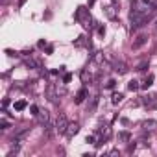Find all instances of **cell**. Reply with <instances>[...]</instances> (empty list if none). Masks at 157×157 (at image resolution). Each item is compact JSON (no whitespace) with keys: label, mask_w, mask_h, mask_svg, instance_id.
<instances>
[{"label":"cell","mask_w":157,"mask_h":157,"mask_svg":"<svg viewBox=\"0 0 157 157\" xmlns=\"http://www.w3.org/2000/svg\"><path fill=\"white\" fill-rule=\"evenodd\" d=\"M74 17H76V21H78V22H85L83 26H87V28H89V22L93 21V19H91V15H89V10H87V8H78Z\"/></svg>","instance_id":"1"},{"label":"cell","mask_w":157,"mask_h":157,"mask_svg":"<svg viewBox=\"0 0 157 157\" xmlns=\"http://www.w3.org/2000/svg\"><path fill=\"white\" fill-rule=\"evenodd\" d=\"M67 126H68V120H67V117L61 113V115L56 118V133H63V135H65Z\"/></svg>","instance_id":"2"},{"label":"cell","mask_w":157,"mask_h":157,"mask_svg":"<svg viewBox=\"0 0 157 157\" xmlns=\"http://www.w3.org/2000/svg\"><path fill=\"white\" fill-rule=\"evenodd\" d=\"M46 98L52 102V104H57V98H59V91L56 85H48L46 87Z\"/></svg>","instance_id":"3"},{"label":"cell","mask_w":157,"mask_h":157,"mask_svg":"<svg viewBox=\"0 0 157 157\" xmlns=\"http://www.w3.org/2000/svg\"><path fill=\"white\" fill-rule=\"evenodd\" d=\"M78 131H80V124H78V122H68L65 135H67L68 139H72V137H76V135H78Z\"/></svg>","instance_id":"4"},{"label":"cell","mask_w":157,"mask_h":157,"mask_svg":"<svg viewBox=\"0 0 157 157\" xmlns=\"http://www.w3.org/2000/svg\"><path fill=\"white\" fill-rule=\"evenodd\" d=\"M104 13H105V17H107L109 21H115V19H117V8H115L113 4H105V6H104Z\"/></svg>","instance_id":"5"},{"label":"cell","mask_w":157,"mask_h":157,"mask_svg":"<svg viewBox=\"0 0 157 157\" xmlns=\"http://www.w3.org/2000/svg\"><path fill=\"white\" fill-rule=\"evenodd\" d=\"M37 118H39V122H41L43 126H46V124H48V122L52 120V118H50V113H48L46 109H44V111H39V115H37Z\"/></svg>","instance_id":"6"},{"label":"cell","mask_w":157,"mask_h":157,"mask_svg":"<svg viewBox=\"0 0 157 157\" xmlns=\"http://www.w3.org/2000/svg\"><path fill=\"white\" fill-rule=\"evenodd\" d=\"M89 96V91L83 87V89H80V91H78V94H76V104H82L85 98Z\"/></svg>","instance_id":"7"},{"label":"cell","mask_w":157,"mask_h":157,"mask_svg":"<svg viewBox=\"0 0 157 157\" xmlns=\"http://www.w3.org/2000/svg\"><path fill=\"white\" fill-rule=\"evenodd\" d=\"M157 128V120H144L142 122V129L144 131H153Z\"/></svg>","instance_id":"8"},{"label":"cell","mask_w":157,"mask_h":157,"mask_svg":"<svg viewBox=\"0 0 157 157\" xmlns=\"http://www.w3.org/2000/svg\"><path fill=\"white\" fill-rule=\"evenodd\" d=\"M80 76H82V82H83V83H91V82L94 80V78H93V74L89 72V68L82 70V74H80Z\"/></svg>","instance_id":"9"},{"label":"cell","mask_w":157,"mask_h":157,"mask_svg":"<svg viewBox=\"0 0 157 157\" xmlns=\"http://www.w3.org/2000/svg\"><path fill=\"white\" fill-rule=\"evenodd\" d=\"M93 61L98 63V65H104V61H105V52H94V54H93Z\"/></svg>","instance_id":"10"},{"label":"cell","mask_w":157,"mask_h":157,"mask_svg":"<svg viewBox=\"0 0 157 157\" xmlns=\"http://www.w3.org/2000/svg\"><path fill=\"white\" fill-rule=\"evenodd\" d=\"M24 63H26V67H30V68H33V70H35V68H41V63H39L37 59H33V57H26Z\"/></svg>","instance_id":"11"},{"label":"cell","mask_w":157,"mask_h":157,"mask_svg":"<svg viewBox=\"0 0 157 157\" xmlns=\"http://www.w3.org/2000/svg\"><path fill=\"white\" fill-rule=\"evenodd\" d=\"M113 67H115V72H118V74H126V70H128L122 61H120V63H118V61H113Z\"/></svg>","instance_id":"12"},{"label":"cell","mask_w":157,"mask_h":157,"mask_svg":"<svg viewBox=\"0 0 157 157\" xmlns=\"http://www.w3.org/2000/svg\"><path fill=\"white\" fill-rule=\"evenodd\" d=\"M146 41H148V37H146V35H139V37H137V41L133 43V48H140Z\"/></svg>","instance_id":"13"},{"label":"cell","mask_w":157,"mask_h":157,"mask_svg":"<svg viewBox=\"0 0 157 157\" xmlns=\"http://www.w3.org/2000/svg\"><path fill=\"white\" fill-rule=\"evenodd\" d=\"M122 100H124V94H122V93H113V96H111V102H113L115 105H118Z\"/></svg>","instance_id":"14"},{"label":"cell","mask_w":157,"mask_h":157,"mask_svg":"<svg viewBox=\"0 0 157 157\" xmlns=\"http://www.w3.org/2000/svg\"><path fill=\"white\" fill-rule=\"evenodd\" d=\"M100 133H102V137H104V139H109V137H111V128L105 124L104 128H100Z\"/></svg>","instance_id":"15"},{"label":"cell","mask_w":157,"mask_h":157,"mask_svg":"<svg viewBox=\"0 0 157 157\" xmlns=\"http://www.w3.org/2000/svg\"><path fill=\"white\" fill-rule=\"evenodd\" d=\"M26 105H28V104H26L24 100H19V102H15V105H13V107H15V111H24V109H26Z\"/></svg>","instance_id":"16"},{"label":"cell","mask_w":157,"mask_h":157,"mask_svg":"<svg viewBox=\"0 0 157 157\" xmlns=\"http://www.w3.org/2000/svg\"><path fill=\"white\" fill-rule=\"evenodd\" d=\"M129 139H131V135H129L128 131H120V133H118V140H122V142H129Z\"/></svg>","instance_id":"17"},{"label":"cell","mask_w":157,"mask_h":157,"mask_svg":"<svg viewBox=\"0 0 157 157\" xmlns=\"http://www.w3.org/2000/svg\"><path fill=\"white\" fill-rule=\"evenodd\" d=\"M151 83H153V76L150 74V76L146 78V80H144V83H140V89H148V87H150Z\"/></svg>","instance_id":"18"},{"label":"cell","mask_w":157,"mask_h":157,"mask_svg":"<svg viewBox=\"0 0 157 157\" xmlns=\"http://www.w3.org/2000/svg\"><path fill=\"white\" fill-rule=\"evenodd\" d=\"M128 89H129V91H139V89H140V85H139V82H137V80H131V82L128 83Z\"/></svg>","instance_id":"19"},{"label":"cell","mask_w":157,"mask_h":157,"mask_svg":"<svg viewBox=\"0 0 157 157\" xmlns=\"http://www.w3.org/2000/svg\"><path fill=\"white\" fill-rule=\"evenodd\" d=\"M153 102H155V98H153L151 94H148V96L142 98V104H144V105H153Z\"/></svg>","instance_id":"20"},{"label":"cell","mask_w":157,"mask_h":157,"mask_svg":"<svg viewBox=\"0 0 157 157\" xmlns=\"http://www.w3.org/2000/svg\"><path fill=\"white\" fill-rule=\"evenodd\" d=\"M96 104H98V96H93L91 98V104H89V111H94L96 109Z\"/></svg>","instance_id":"21"},{"label":"cell","mask_w":157,"mask_h":157,"mask_svg":"<svg viewBox=\"0 0 157 157\" xmlns=\"http://www.w3.org/2000/svg\"><path fill=\"white\" fill-rule=\"evenodd\" d=\"M10 126H11V124H10L6 118H2V120H0V129H8Z\"/></svg>","instance_id":"22"},{"label":"cell","mask_w":157,"mask_h":157,"mask_svg":"<svg viewBox=\"0 0 157 157\" xmlns=\"http://www.w3.org/2000/svg\"><path fill=\"white\" fill-rule=\"evenodd\" d=\"M30 111H32V115H33V117H37V115H39V111H41V109H39V107H37V105H30Z\"/></svg>","instance_id":"23"},{"label":"cell","mask_w":157,"mask_h":157,"mask_svg":"<svg viewBox=\"0 0 157 157\" xmlns=\"http://www.w3.org/2000/svg\"><path fill=\"white\" fill-rule=\"evenodd\" d=\"M115 85H117V82H115V80H109V82L105 83V87H107V89H115Z\"/></svg>","instance_id":"24"},{"label":"cell","mask_w":157,"mask_h":157,"mask_svg":"<svg viewBox=\"0 0 157 157\" xmlns=\"http://www.w3.org/2000/svg\"><path fill=\"white\" fill-rule=\"evenodd\" d=\"M89 144H96V139H94V135H87V139H85Z\"/></svg>","instance_id":"25"},{"label":"cell","mask_w":157,"mask_h":157,"mask_svg":"<svg viewBox=\"0 0 157 157\" xmlns=\"http://www.w3.org/2000/svg\"><path fill=\"white\" fill-rule=\"evenodd\" d=\"M70 80H72V76H70V74H65V76H63V83H68Z\"/></svg>","instance_id":"26"},{"label":"cell","mask_w":157,"mask_h":157,"mask_svg":"<svg viewBox=\"0 0 157 157\" xmlns=\"http://www.w3.org/2000/svg\"><path fill=\"white\" fill-rule=\"evenodd\" d=\"M98 35H105V26H98Z\"/></svg>","instance_id":"27"},{"label":"cell","mask_w":157,"mask_h":157,"mask_svg":"<svg viewBox=\"0 0 157 157\" xmlns=\"http://www.w3.org/2000/svg\"><path fill=\"white\" fill-rule=\"evenodd\" d=\"M83 39H85L83 35H82V37H78V41H76V46H82V44H83Z\"/></svg>","instance_id":"28"},{"label":"cell","mask_w":157,"mask_h":157,"mask_svg":"<svg viewBox=\"0 0 157 157\" xmlns=\"http://www.w3.org/2000/svg\"><path fill=\"white\" fill-rule=\"evenodd\" d=\"M146 67H148V63H142V65L139 67V70H146Z\"/></svg>","instance_id":"29"},{"label":"cell","mask_w":157,"mask_h":157,"mask_svg":"<svg viewBox=\"0 0 157 157\" xmlns=\"http://www.w3.org/2000/svg\"><path fill=\"white\" fill-rule=\"evenodd\" d=\"M26 4V0H19V6H24Z\"/></svg>","instance_id":"30"},{"label":"cell","mask_w":157,"mask_h":157,"mask_svg":"<svg viewBox=\"0 0 157 157\" xmlns=\"http://www.w3.org/2000/svg\"><path fill=\"white\" fill-rule=\"evenodd\" d=\"M94 2H96V0H89V6H93V4H94Z\"/></svg>","instance_id":"31"}]
</instances>
